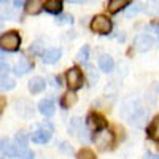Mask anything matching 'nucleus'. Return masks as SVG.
Instances as JSON below:
<instances>
[{"instance_id":"obj_18","label":"nucleus","mask_w":159,"mask_h":159,"mask_svg":"<svg viewBox=\"0 0 159 159\" xmlns=\"http://www.w3.org/2000/svg\"><path fill=\"white\" fill-rule=\"evenodd\" d=\"M99 67H100L102 72H107V73L113 72V69H115V61H113V57L108 56V54H103V56L99 59Z\"/></svg>"},{"instance_id":"obj_7","label":"nucleus","mask_w":159,"mask_h":159,"mask_svg":"<svg viewBox=\"0 0 159 159\" xmlns=\"http://www.w3.org/2000/svg\"><path fill=\"white\" fill-rule=\"evenodd\" d=\"M154 45V38L148 34H140L135 37V42H134V46L139 52H147L153 48Z\"/></svg>"},{"instance_id":"obj_30","label":"nucleus","mask_w":159,"mask_h":159,"mask_svg":"<svg viewBox=\"0 0 159 159\" xmlns=\"http://www.w3.org/2000/svg\"><path fill=\"white\" fill-rule=\"evenodd\" d=\"M61 150H62V151H65V153H69V154L72 153V147H69L67 143H62V145H61Z\"/></svg>"},{"instance_id":"obj_27","label":"nucleus","mask_w":159,"mask_h":159,"mask_svg":"<svg viewBox=\"0 0 159 159\" xmlns=\"http://www.w3.org/2000/svg\"><path fill=\"white\" fill-rule=\"evenodd\" d=\"M88 76H89V84H96V81L99 80V75H97V72H96V69L94 67H88Z\"/></svg>"},{"instance_id":"obj_24","label":"nucleus","mask_w":159,"mask_h":159,"mask_svg":"<svg viewBox=\"0 0 159 159\" xmlns=\"http://www.w3.org/2000/svg\"><path fill=\"white\" fill-rule=\"evenodd\" d=\"M76 159H96V154L89 148H81L76 153Z\"/></svg>"},{"instance_id":"obj_11","label":"nucleus","mask_w":159,"mask_h":159,"mask_svg":"<svg viewBox=\"0 0 159 159\" xmlns=\"http://www.w3.org/2000/svg\"><path fill=\"white\" fill-rule=\"evenodd\" d=\"M32 70V64L27 57H19V61L15 65V75L16 76H22L25 73H29Z\"/></svg>"},{"instance_id":"obj_25","label":"nucleus","mask_w":159,"mask_h":159,"mask_svg":"<svg viewBox=\"0 0 159 159\" xmlns=\"http://www.w3.org/2000/svg\"><path fill=\"white\" fill-rule=\"evenodd\" d=\"M15 86H16L15 80L2 76V91H11V89H15Z\"/></svg>"},{"instance_id":"obj_36","label":"nucleus","mask_w":159,"mask_h":159,"mask_svg":"<svg viewBox=\"0 0 159 159\" xmlns=\"http://www.w3.org/2000/svg\"><path fill=\"white\" fill-rule=\"evenodd\" d=\"M70 2H83V0H70Z\"/></svg>"},{"instance_id":"obj_12","label":"nucleus","mask_w":159,"mask_h":159,"mask_svg":"<svg viewBox=\"0 0 159 159\" xmlns=\"http://www.w3.org/2000/svg\"><path fill=\"white\" fill-rule=\"evenodd\" d=\"M24 8L29 15L35 16V15H40V13H42V10L45 8V3L42 2V0H27Z\"/></svg>"},{"instance_id":"obj_23","label":"nucleus","mask_w":159,"mask_h":159,"mask_svg":"<svg viewBox=\"0 0 159 159\" xmlns=\"http://www.w3.org/2000/svg\"><path fill=\"white\" fill-rule=\"evenodd\" d=\"M27 142H29L27 134H24V132H19V134H16V137H15V143L18 145V148L27 147Z\"/></svg>"},{"instance_id":"obj_22","label":"nucleus","mask_w":159,"mask_h":159,"mask_svg":"<svg viewBox=\"0 0 159 159\" xmlns=\"http://www.w3.org/2000/svg\"><path fill=\"white\" fill-rule=\"evenodd\" d=\"M140 11H142V3H140V2L132 3V5H130V7H127V10H126V18H132V16H135V15H139Z\"/></svg>"},{"instance_id":"obj_3","label":"nucleus","mask_w":159,"mask_h":159,"mask_svg":"<svg viewBox=\"0 0 159 159\" xmlns=\"http://www.w3.org/2000/svg\"><path fill=\"white\" fill-rule=\"evenodd\" d=\"M65 81H67V86L70 91H78L83 88L84 83V75L78 67H70L65 73Z\"/></svg>"},{"instance_id":"obj_13","label":"nucleus","mask_w":159,"mask_h":159,"mask_svg":"<svg viewBox=\"0 0 159 159\" xmlns=\"http://www.w3.org/2000/svg\"><path fill=\"white\" fill-rule=\"evenodd\" d=\"M51 134L52 132L51 130H46V129H42V127H38L34 134H32V142L34 143H46L51 140Z\"/></svg>"},{"instance_id":"obj_19","label":"nucleus","mask_w":159,"mask_h":159,"mask_svg":"<svg viewBox=\"0 0 159 159\" xmlns=\"http://www.w3.org/2000/svg\"><path fill=\"white\" fill-rule=\"evenodd\" d=\"M130 3V0H110L108 2V11L111 13V15H116L118 11H121L123 8H127Z\"/></svg>"},{"instance_id":"obj_21","label":"nucleus","mask_w":159,"mask_h":159,"mask_svg":"<svg viewBox=\"0 0 159 159\" xmlns=\"http://www.w3.org/2000/svg\"><path fill=\"white\" fill-rule=\"evenodd\" d=\"M89 59V46L88 45H83L81 48H80L78 54H76V61L81 62V64H86Z\"/></svg>"},{"instance_id":"obj_4","label":"nucleus","mask_w":159,"mask_h":159,"mask_svg":"<svg viewBox=\"0 0 159 159\" xmlns=\"http://www.w3.org/2000/svg\"><path fill=\"white\" fill-rule=\"evenodd\" d=\"M94 142L96 145L99 147V150L105 151V150H110L113 148V145H115V137L111 132H107V130H100V132H96V135H94Z\"/></svg>"},{"instance_id":"obj_2","label":"nucleus","mask_w":159,"mask_h":159,"mask_svg":"<svg viewBox=\"0 0 159 159\" xmlns=\"http://www.w3.org/2000/svg\"><path fill=\"white\" fill-rule=\"evenodd\" d=\"M0 46H2V51H10V52H15L19 49L21 46V37L18 32L11 30L7 32L0 37Z\"/></svg>"},{"instance_id":"obj_33","label":"nucleus","mask_w":159,"mask_h":159,"mask_svg":"<svg viewBox=\"0 0 159 159\" xmlns=\"http://www.w3.org/2000/svg\"><path fill=\"white\" fill-rule=\"evenodd\" d=\"M156 34H157V38H159V25H156Z\"/></svg>"},{"instance_id":"obj_6","label":"nucleus","mask_w":159,"mask_h":159,"mask_svg":"<svg viewBox=\"0 0 159 159\" xmlns=\"http://www.w3.org/2000/svg\"><path fill=\"white\" fill-rule=\"evenodd\" d=\"M86 124L92 132H100L103 129H107V119H105L100 113L91 111L86 118Z\"/></svg>"},{"instance_id":"obj_29","label":"nucleus","mask_w":159,"mask_h":159,"mask_svg":"<svg viewBox=\"0 0 159 159\" xmlns=\"http://www.w3.org/2000/svg\"><path fill=\"white\" fill-rule=\"evenodd\" d=\"M38 127H42V129H46V130H54V127H52V124L49 123V121H43V123H40L38 124Z\"/></svg>"},{"instance_id":"obj_28","label":"nucleus","mask_w":159,"mask_h":159,"mask_svg":"<svg viewBox=\"0 0 159 159\" xmlns=\"http://www.w3.org/2000/svg\"><path fill=\"white\" fill-rule=\"evenodd\" d=\"M56 22H59V24H72L73 22V18L70 15H62V16H59L56 19Z\"/></svg>"},{"instance_id":"obj_10","label":"nucleus","mask_w":159,"mask_h":159,"mask_svg":"<svg viewBox=\"0 0 159 159\" xmlns=\"http://www.w3.org/2000/svg\"><path fill=\"white\" fill-rule=\"evenodd\" d=\"M38 111L42 113L43 116H52L56 111V107H54V102H52L51 99H43L38 102Z\"/></svg>"},{"instance_id":"obj_15","label":"nucleus","mask_w":159,"mask_h":159,"mask_svg":"<svg viewBox=\"0 0 159 159\" xmlns=\"http://www.w3.org/2000/svg\"><path fill=\"white\" fill-rule=\"evenodd\" d=\"M70 132H72L73 135H78V137H80V134H83V135H81V140H83L84 134H88V132L84 130L83 119H81V118H73L72 121H70Z\"/></svg>"},{"instance_id":"obj_5","label":"nucleus","mask_w":159,"mask_h":159,"mask_svg":"<svg viewBox=\"0 0 159 159\" xmlns=\"http://www.w3.org/2000/svg\"><path fill=\"white\" fill-rule=\"evenodd\" d=\"M147 116H148V110L147 108H143V107H132L130 108V113L127 115V119H129V123L132 126H143L145 121H147Z\"/></svg>"},{"instance_id":"obj_20","label":"nucleus","mask_w":159,"mask_h":159,"mask_svg":"<svg viewBox=\"0 0 159 159\" xmlns=\"http://www.w3.org/2000/svg\"><path fill=\"white\" fill-rule=\"evenodd\" d=\"M147 135L153 140H159V115L153 118V121L147 127Z\"/></svg>"},{"instance_id":"obj_35","label":"nucleus","mask_w":159,"mask_h":159,"mask_svg":"<svg viewBox=\"0 0 159 159\" xmlns=\"http://www.w3.org/2000/svg\"><path fill=\"white\" fill-rule=\"evenodd\" d=\"M153 159H159V154H156V156H153Z\"/></svg>"},{"instance_id":"obj_26","label":"nucleus","mask_w":159,"mask_h":159,"mask_svg":"<svg viewBox=\"0 0 159 159\" xmlns=\"http://www.w3.org/2000/svg\"><path fill=\"white\" fill-rule=\"evenodd\" d=\"M18 157L19 159H34V153L30 150H27V147H24V148H19Z\"/></svg>"},{"instance_id":"obj_1","label":"nucleus","mask_w":159,"mask_h":159,"mask_svg":"<svg viewBox=\"0 0 159 159\" xmlns=\"http://www.w3.org/2000/svg\"><path fill=\"white\" fill-rule=\"evenodd\" d=\"M89 27L91 30L94 32V34H99V35H107L111 32V27H113V24L111 21L107 18V16H103V15H97L91 19V24H89Z\"/></svg>"},{"instance_id":"obj_32","label":"nucleus","mask_w":159,"mask_h":159,"mask_svg":"<svg viewBox=\"0 0 159 159\" xmlns=\"http://www.w3.org/2000/svg\"><path fill=\"white\" fill-rule=\"evenodd\" d=\"M8 72H10L8 64H5V62L2 61V76H5V73H8Z\"/></svg>"},{"instance_id":"obj_37","label":"nucleus","mask_w":159,"mask_h":159,"mask_svg":"<svg viewBox=\"0 0 159 159\" xmlns=\"http://www.w3.org/2000/svg\"><path fill=\"white\" fill-rule=\"evenodd\" d=\"M157 142H159V140H157Z\"/></svg>"},{"instance_id":"obj_8","label":"nucleus","mask_w":159,"mask_h":159,"mask_svg":"<svg viewBox=\"0 0 159 159\" xmlns=\"http://www.w3.org/2000/svg\"><path fill=\"white\" fill-rule=\"evenodd\" d=\"M29 91L32 94H40V92H43L45 88H46V81L42 78V76H34L32 80H29V84H27Z\"/></svg>"},{"instance_id":"obj_14","label":"nucleus","mask_w":159,"mask_h":159,"mask_svg":"<svg viewBox=\"0 0 159 159\" xmlns=\"http://www.w3.org/2000/svg\"><path fill=\"white\" fill-rule=\"evenodd\" d=\"M18 151H19V148H18V145L15 143H10V140L8 139H2V153L5 154V156H8V157H16L18 156Z\"/></svg>"},{"instance_id":"obj_17","label":"nucleus","mask_w":159,"mask_h":159,"mask_svg":"<svg viewBox=\"0 0 159 159\" xmlns=\"http://www.w3.org/2000/svg\"><path fill=\"white\" fill-rule=\"evenodd\" d=\"M62 7H64L62 0H46L45 2V10L51 15H61Z\"/></svg>"},{"instance_id":"obj_31","label":"nucleus","mask_w":159,"mask_h":159,"mask_svg":"<svg viewBox=\"0 0 159 159\" xmlns=\"http://www.w3.org/2000/svg\"><path fill=\"white\" fill-rule=\"evenodd\" d=\"M25 2H27V0H15V8H21V7H24L25 5Z\"/></svg>"},{"instance_id":"obj_34","label":"nucleus","mask_w":159,"mask_h":159,"mask_svg":"<svg viewBox=\"0 0 159 159\" xmlns=\"http://www.w3.org/2000/svg\"><path fill=\"white\" fill-rule=\"evenodd\" d=\"M8 2H10V0H2V5H7Z\"/></svg>"},{"instance_id":"obj_9","label":"nucleus","mask_w":159,"mask_h":159,"mask_svg":"<svg viewBox=\"0 0 159 159\" xmlns=\"http://www.w3.org/2000/svg\"><path fill=\"white\" fill-rule=\"evenodd\" d=\"M62 56L61 49H56V48H51V49H45L42 52V61L45 64H56Z\"/></svg>"},{"instance_id":"obj_16","label":"nucleus","mask_w":159,"mask_h":159,"mask_svg":"<svg viewBox=\"0 0 159 159\" xmlns=\"http://www.w3.org/2000/svg\"><path fill=\"white\" fill-rule=\"evenodd\" d=\"M76 102H78V97H76V94H75V91H69V92H65V94L62 96V99H61V107L67 110V108L73 107Z\"/></svg>"}]
</instances>
